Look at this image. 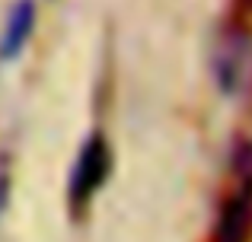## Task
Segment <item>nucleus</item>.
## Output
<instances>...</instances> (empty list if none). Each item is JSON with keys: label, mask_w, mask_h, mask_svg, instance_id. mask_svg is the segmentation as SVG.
<instances>
[{"label": "nucleus", "mask_w": 252, "mask_h": 242, "mask_svg": "<svg viewBox=\"0 0 252 242\" xmlns=\"http://www.w3.org/2000/svg\"><path fill=\"white\" fill-rule=\"evenodd\" d=\"M32 29H35V0H16L6 13L3 32H0V61H16L29 42Z\"/></svg>", "instance_id": "20e7f679"}, {"label": "nucleus", "mask_w": 252, "mask_h": 242, "mask_svg": "<svg viewBox=\"0 0 252 242\" xmlns=\"http://www.w3.org/2000/svg\"><path fill=\"white\" fill-rule=\"evenodd\" d=\"M10 166L6 162H0V217H3V211H6V204H10Z\"/></svg>", "instance_id": "423d86ee"}, {"label": "nucleus", "mask_w": 252, "mask_h": 242, "mask_svg": "<svg viewBox=\"0 0 252 242\" xmlns=\"http://www.w3.org/2000/svg\"><path fill=\"white\" fill-rule=\"evenodd\" d=\"M112 172V150L105 143L102 134H90L83 140L80 153H77L74 166H70V179H67V201L74 211H83L93 201V194L105 185Z\"/></svg>", "instance_id": "f03ea898"}, {"label": "nucleus", "mask_w": 252, "mask_h": 242, "mask_svg": "<svg viewBox=\"0 0 252 242\" xmlns=\"http://www.w3.org/2000/svg\"><path fill=\"white\" fill-rule=\"evenodd\" d=\"M214 242H252V185L236 182L223 198L214 223Z\"/></svg>", "instance_id": "7ed1b4c3"}, {"label": "nucleus", "mask_w": 252, "mask_h": 242, "mask_svg": "<svg viewBox=\"0 0 252 242\" xmlns=\"http://www.w3.org/2000/svg\"><path fill=\"white\" fill-rule=\"evenodd\" d=\"M240 6H246V10H252V0H236Z\"/></svg>", "instance_id": "0eeeda50"}, {"label": "nucleus", "mask_w": 252, "mask_h": 242, "mask_svg": "<svg viewBox=\"0 0 252 242\" xmlns=\"http://www.w3.org/2000/svg\"><path fill=\"white\" fill-rule=\"evenodd\" d=\"M211 70L220 93L240 96L252 80V35L246 26L227 23L211 51Z\"/></svg>", "instance_id": "f257e3e1"}, {"label": "nucleus", "mask_w": 252, "mask_h": 242, "mask_svg": "<svg viewBox=\"0 0 252 242\" xmlns=\"http://www.w3.org/2000/svg\"><path fill=\"white\" fill-rule=\"evenodd\" d=\"M233 175H236V182L252 185V131L240 134L233 143Z\"/></svg>", "instance_id": "39448f33"}]
</instances>
